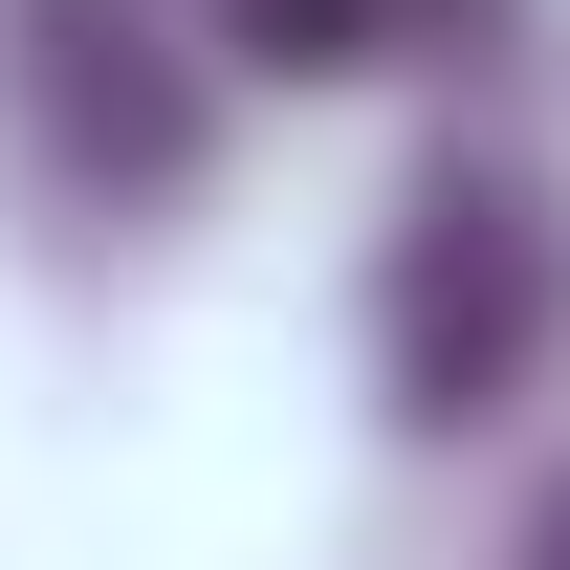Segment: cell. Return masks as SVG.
Segmentation results:
<instances>
[{"label":"cell","mask_w":570,"mask_h":570,"mask_svg":"<svg viewBox=\"0 0 570 570\" xmlns=\"http://www.w3.org/2000/svg\"><path fill=\"white\" fill-rule=\"evenodd\" d=\"M570 330V219L504 176V154H461V176H417V219H395V264H373V352H395V417H504L527 373H549Z\"/></svg>","instance_id":"obj_1"},{"label":"cell","mask_w":570,"mask_h":570,"mask_svg":"<svg viewBox=\"0 0 570 570\" xmlns=\"http://www.w3.org/2000/svg\"><path fill=\"white\" fill-rule=\"evenodd\" d=\"M395 22H417V0H219V45H242V67H373Z\"/></svg>","instance_id":"obj_3"},{"label":"cell","mask_w":570,"mask_h":570,"mask_svg":"<svg viewBox=\"0 0 570 570\" xmlns=\"http://www.w3.org/2000/svg\"><path fill=\"white\" fill-rule=\"evenodd\" d=\"M0 67H22V154L88 219H154L198 176V67L154 45V0H0Z\"/></svg>","instance_id":"obj_2"},{"label":"cell","mask_w":570,"mask_h":570,"mask_svg":"<svg viewBox=\"0 0 570 570\" xmlns=\"http://www.w3.org/2000/svg\"><path fill=\"white\" fill-rule=\"evenodd\" d=\"M504 570H570V483H549V504H527V549H504Z\"/></svg>","instance_id":"obj_4"}]
</instances>
